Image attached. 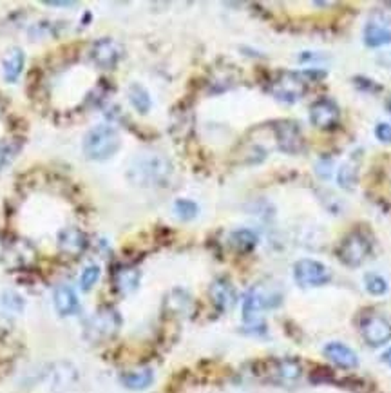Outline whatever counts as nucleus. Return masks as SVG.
I'll use <instances>...</instances> for the list:
<instances>
[{
    "instance_id": "f257e3e1",
    "label": "nucleus",
    "mask_w": 391,
    "mask_h": 393,
    "mask_svg": "<svg viewBox=\"0 0 391 393\" xmlns=\"http://www.w3.org/2000/svg\"><path fill=\"white\" fill-rule=\"evenodd\" d=\"M174 172L172 162L165 154L145 153L132 160L127 178L138 187H165Z\"/></svg>"
},
{
    "instance_id": "f03ea898",
    "label": "nucleus",
    "mask_w": 391,
    "mask_h": 393,
    "mask_svg": "<svg viewBox=\"0 0 391 393\" xmlns=\"http://www.w3.org/2000/svg\"><path fill=\"white\" fill-rule=\"evenodd\" d=\"M120 147H122V138L116 129L107 123H100L89 129L82 142L83 154L92 162H105L113 158Z\"/></svg>"
},
{
    "instance_id": "7ed1b4c3",
    "label": "nucleus",
    "mask_w": 391,
    "mask_h": 393,
    "mask_svg": "<svg viewBox=\"0 0 391 393\" xmlns=\"http://www.w3.org/2000/svg\"><path fill=\"white\" fill-rule=\"evenodd\" d=\"M282 292L277 287L270 284H256L243 297V321L250 328H265L259 321L263 310H270L281 305Z\"/></svg>"
},
{
    "instance_id": "20e7f679",
    "label": "nucleus",
    "mask_w": 391,
    "mask_h": 393,
    "mask_svg": "<svg viewBox=\"0 0 391 393\" xmlns=\"http://www.w3.org/2000/svg\"><path fill=\"white\" fill-rule=\"evenodd\" d=\"M371 247H373L371 237L361 228H355L341 240L339 247L335 250V256L344 267L357 268L368 259V256L371 254Z\"/></svg>"
},
{
    "instance_id": "39448f33",
    "label": "nucleus",
    "mask_w": 391,
    "mask_h": 393,
    "mask_svg": "<svg viewBox=\"0 0 391 393\" xmlns=\"http://www.w3.org/2000/svg\"><path fill=\"white\" fill-rule=\"evenodd\" d=\"M272 97L284 104H296L308 91V78L304 71H281L268 85Z\"/></svg>"
},
{
    "instance_id": "423d86ee",
    "label": "nucleus",
    "mask_w": 391,
    "mask_h": 393,
    "mask_svg": "<svg viewBox=\"0 0 391 393\" xmlns=\"http://www.w3.org/2000/svg\"><path fill=\"white\" fill-rule=\"evenodd\" d=\"M294 280L301 289H317L331 281V270L317 259L304 258L294 265Z\"/></svg>"
},
{
    "instance_id": "0eeeda50",
    "label": "nucleus",
    "mask_w": 391,
    "mask_h": 393,
    "mask_svg": "<svg viewBox=\"0 0 391 393\" xmlns=\"http://www.w3.org/2000/svg\"><path fill=\"white\" fill-rule=\"evenodd\" d=\"M120 324H122V319L114 308H100L87 319L83 332L91 343H100L113 337L118 332Z\"/></svg>"
},
{
    "instance_id": "6e6552de",
    "label": "nucleus",
    "mask_w": 391,
    "mask_h": 393,
    "mask_svg": "<svg viewBox=\"0 0 391 393\" xmlns=\"http://www.w3.org/2000/svg\"><path fill=\"white\" fill-rule=\"evenodd\" d=\"M361 336L371 348L387 345L391 341V321L377 312H369L361 319Z\"/></svg>"
},
{
    "instance_id": "1a4fd4ad",
    "label": "nucleus",
    "mask_w": 391,
    "mask_h": 393,
    "mask_svg": "<svg viewBox=\"0 0 391 393\" xmlns=\"http://www.w3.org/2000/svg\"><path fill=\"white\" fill-rule=\"evenodd\" d=\"M277 149L284 154H299L304 151V138L296 120H279L274 123Z\"/></svg>"
},
{
    "instance_id": "9d476101",
    "label": "nucleus",
    "mask_w": 391,
    "mask_h": 393,
    "mask_svg": "<svg viewBox=\"0 0 391 393\" xmlns=\"http://www.w3.org/2000/svg\"><path fill=\"white\" fill-rule=\"evenodd\" d=\"M341 122V111L337 102L322 97L310 105V123L321 131H334Z\"/></svg>"
},
{
    "instance_id": "9b49d317",
    "label": "nucleus",
    "mask_w": 391,
    "mask_h": 393,
    "mask_svg": "<svg viewBox=\"0 0 391 393\" xmlns=\"http://www.w3.org/2000/svg\"><path fill=\"white\" fill-rule=\"evenodd\" d=\"M123 48L118 44L116 40L111 36L96 40L91 49V58L96 66L102 69H113L118 66V62L122 60Z\"/></svg>"
},
{
    "instance_id": "f8f14e48",
    "label": "nucleus",
    "mask_w": 391,
    "mask_h": 393,
    "mask_svg": "<svg viewBox=\"0 0 391 393\" xmlns=\"http://www.w3.org/2000/svg\"><path fill=\"white\" fill-rule=\"evenodd\" d=\"M322 355H324L330 363L335 366L343 368V370H355L359 366V355L355 354V350H352L348 345L341 341H331L324 345L322 348Z\"/></svg>"
},
{
    "instance_id": "ddd939ff",
    "label": "nucleus",
    "mask_w": 391,
    "mask_h": 393,
    "mask_svg": "<svg viewBox=\"0 0 391 393\" xmlns=\"http://www.w3.org/2000/svg\"><path fill=\"white\" fill-rule=\"evenodd\" d=\"M210 299H212V303L219 310H232L235 303H238V292H235L234 284L226 280V277H217L210 284Z\"/></svg>"
},
{
    "instance_id": "4468645a",
    "label": "nucleus",
    "mask_w": 391,
    "mask_h": 393,
    "mask_svg": "<svg viewBox=\"0 0 391 393\" xmlns=\"http://www.w3.org/2000/svg\"><path fill=\"white\" fill-rule=\"evenodd\" d=\"M303 373L299 361L291 357H282L270 361V375L277 382H296Z\"/></svg>"
},
{
    "instance_id": "2eb2a0df",
    "label": "nucleus",
    "mask_w": 391,
    "mask_h": 393,
    "mask_svg": "<svg viewBox=\"0 0 391 393\" xmlns=\"http://www.w3.org/2000/svg\"><path fill=\"white\" fill-rule=\"evenodd\" d=\"M53 301H55V308H57L58 314L62 317H67V315H74L78 312V297L74 294V290L71 289L69 284H60L55 290V296H53Z\"/></svg>"
},
{
    "instance_id": "dca6fc26",
    "label": "nucleus",
    "mask_w": 391,
    "mask_h": 393,
    "mask_svg": "<svg viewBox=\"0 0 391 393\" xmlns=\"http://www.w3.org/2000/svg\"><path fill=\"white\" fill-rule=\"evenodd\" d=\"M24 64H26V57H24V51L18 48L11 49L8 53V57L2 62V73H4V80L9 83L17 82L18 76L24 71Z\"/></svg>"
},
{
    "instance_id": "f3484780",
    "label": "nucleus",
    "mask_w": 391,
    "mask_h": 393,
    "mask_svg": "<svg viewBox=\"0 0 391 393\" xmlns=\"http://www.w3.org/2000/svg\"><path fill=\"white\" fill-rule=\"evenodd\" d=\"M142 274L135 267H120L114 272V287L120 294H130L138 289Z\"/></svg>"
},
{
    "instance_id": "a211bd4d",
    "label": "nucleus",
    "mask_w": 391,
    "mask_h": 393,
    "mask_svg": "<svg viewBox=\"0 0 391 393\" xmlns=\"http://www.w3.org/2000/svg\"><path fill=\"white\" fill-rule=\"evenodd\" d=\"M58 245L64 250L65 254H71V256H78L83 249H85L87 241L85 236L78 228H65L60 234V240H58Z\"/></svg>"
},
{
    "instance_id": "6ab92c4d",
    "label": "nucleus",
    "mask_w": 391,
    "mask_h": 393,
    "mask_svg": "<svg viewBox=\"0 0 391 393\" xmlns=\"http://www.w3.org/2000/svg\"><path fill=\"white\" fill-rule=\"evenodd\" d=\"M154 382V373H152L151 368H139V370L127 371L122 375V385L129 389H147L149 386Z\"/></svg>"
},
{
    "instance_id": "aec40b11",
    "label": "nucleus",
    "mask_w": 391,
    "mask_h": 393,
    "mask_svg": "<svg viewBox=\"0 0 391 393\" xmlns=\"http://www.w3.org/2000/svg\"><path fill=\"white\" fill-rule=\"evenodd\" d=\"M357 184H359V162L353 156L337 169V185L344 191H353Z\"/></svg>"
},
{
    "instance_id": "412c9836",
    "label": "nucleus",
    "mask_w": 391,
    "mask_h": 393,
    "mask_svg": "<svg viewBox=\"0 0 391 393\" xmlns=\"http://www.w3.org/2000/svg\"><path fill=\"white\" fill-rule=\"evenodd\" d=\"M127 97H129L130 105L138 111L139 114H147L152 107L151 95H149L147 89L138 82H132L127 89Z\"/></svg>"
},
{
    "instance_id": "4be33fe9",
    "label": "nucleus",
    "mask_w": 391,
    "mask_h": 393,
    "mask_svg": "<svg viewBox=\"0 0 391 393\" xmlns=\"http://www.w3.org/2000/svg\"><path fill=\"white\" fill-rule=\"evenodd\" d=\"M364 44L368 48H383L391 44V31L380 24L369 22L364 27Z\"/></svg>"
},
{
    "instance_id": "5701e85b",
    "label": "nucleus",
    "mask_w": 391,
    "mask_h": 393,
    "mask_svg": "<svg viewBox=\"0 0 391 393\" xmlns=\"http://www.w3.org/2000/svg\"><path fill=\"white\" fill-rule=\"evenodd\" d=\"M74 380H76V371H74V368L71 366V364H58V366L53 368L51 371L53 392L71 388Z\"/></svg>"
},
{
    "instance_id": "b1692460",
    "label": "nucleus",
    "mask_w": 391,
    "mask_h": 393,
    "mask_svg": "<svg viewBox=\"0 0 391 393\" xmlns=\"http://www.w3.org/2000/svg\"><path fill=\"white\" fill-rule=\"evenodd\" d=\"M256 245L257 236L256 232L250 230V228H239V230H234L231 234V247L238 252L247 254L256 249Z\"/></svg>"
},
{
    "instance_id": "393cba45",
    "label": "nucleus",
    "mask_w": 391,
    "mask_h": 393,
    "mask_svg": "<svg viewBox=\"0 0 391 393\" xmlns=\"http://www.w3.org/2000/svg\"><path fill=\"white\" fill-rule=\"evenodd\" d=\"M165 305L170 314L187 315L192 310V297L185 290H172L167 297Z\"/></svg>"
},
{
    "instance_id": "a878e982",
    "label": "nucleus",
    "mask_w": 391,
    "mask_h": 393,
    "mask_svg": "<svg viewBox=\"0 0 391 393\" xmlns=\"http://www.w3.org/2000/svg\"><path fill=\"white\" fill-rule=\"evenodd\" d=\"M174 214L178 216V219H181V221H192L200 214V207L196 201L179 198V200L174 201Z\"/></svg>"
},
{
    "instance_id": "bb28decb",
    "label": "nucleus",
    "mask_w": 391,
    "mask_h": 393,
    "mask_svg": "<svg viewBox=\"0 0 391 393\" xmlns=\"http://www.w3.org/2000/svg\"><path fill=\"white\" fill-rule=\"evenodd\" d=\"M22 142L20 140H6L0 144V171L6 169L9 163L13 162L17 154L20 153Z\"/></svg>"
},
{
    "instance_id": "cd10ccee",
    "label": "nucleus",
    "mask_w": 391,
    "mask_h": 393,
    "mask_svg": "<svg viewBox=\"0 0 391 393\" xmlns=\"http://www.w3.org/2000/svg\"><path fill=\"white\" fill-rule=\"evenodd\" d=\"M364 287L371 296H384L387 292V281L375 272H368L364 275Z\"/></svg>"
},
{
    "instance_id": "c85d7f7f",
    "label": "nucleus",
    "mask_w": 391,
    "mask_h": 393,
    "mask_svg": "<svg viewBox=\"0 0 391 393\" xmlns=\"http://www.w3.org/2000/svg\"><path fill=\"white\" fill-rule=\"evenodd\" d=\"M98 280H100V267L89 265L87 268H83L82 275H80V287L87 292V290H91L95 287Z\"/></svg>"
},
{
    "instance_id": "c756f323",
    "label": "nucleus",
    "mask_w": 391,
    "mask_h": 393,
    "mask_svg": "<svg viewBox=\"0 0 391 393\" xmlns=\"http://www.w3.org/2000/svg\"><path fill=\"white\" fill-rule=\"evenodd\" d=\"M375 138L383 144L391 145V125L386 122H380L375 125Z\"/></svg>"
},
{
    "instance_id": "7c9ffc66",
    "label": "nucleus",
    "mask_w": 391,
    "mask_h": 393,
    "mask_svg": "<svg viewBox=\"0 0 391 393\" xmlns=\"http://www.w3.org/2000/svg\"><path fill=\"white\" fill-rule=\"evenodd\" d=\"M334 163H331L330 158H321V160H317V163H315V172H317L319 176H321L322 179L330 178L331 174H334Z\"/></svg>"
},
{
    "instance_id": "2f4dec72",
    "label": "nucleus",
    "mask_w": 391,
    "mask_h": 393,
    "mask_svg": "<svg viewBox=\"0 0 391 393\" xmlns=\"http://www.w3.org/2000/svg\"><path fill=\"white\" fill-rule=\"evenodd\" d=\"M353 83H355L357 88L361 89V91H366V92H377V91H380V85L378 83H375L373 80H369V78H364V76H355L353 78Z\"/></svg>"
},
{
    "instance_id": "473e14b6",
    "label": "nucleus",
    "mask_w": 391,
    "mask_h": 393,
    "mask_svg": "<svg viewBox=\"0 0 391 393\" xmlns=\"http://www.w3.org/2000/svg\"><path fill=\"white\" fill-rule=\"evenodd\" d=\"M46 4L51 6V8H73V6H76V2H62V0H48Z\"/></svg>"
},
{
    "instance_id": "72a5a7b5",
    "label": "nucleus",
    "mask_w": 391,
    "mask_h": 393,
    "mask_svg": "<svg viewBox=\"0 0 391 393\" xmlns=\"http://www.w3.org/2000/svg\"><path fill=\"white\" fill-rule=\"evenodd\" d=\"M383 361L387 364V366L391 368V348H387L386 352L383 354Z\"/></svg>"
},
{
    "instance_id": "f704fd0d",
    "label": "nucleus",
    "mask_w": 391,
    "mask_h": 393,
    "mask_svg": "<svg viewBox=\"0 0 391 393\" xmlns=\"http://www.w3.org/2000/svg\"><path fill=\"white\" fill-rule=\"evenodd\" d=\"M386 109H387V113H390V114H391V98H390V100H387V104H386Z\"/></svg>"
}]
</instances>
